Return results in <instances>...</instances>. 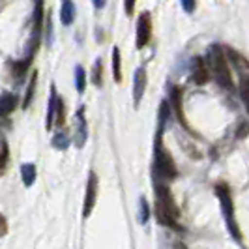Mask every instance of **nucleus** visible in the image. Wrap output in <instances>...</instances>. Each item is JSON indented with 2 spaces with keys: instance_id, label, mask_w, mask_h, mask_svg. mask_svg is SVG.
I'll use <instances>...</instances> for the list:
<instances>
[{
  "instance_id": "f257e3e1",
  "label": "nucleus",
  "mask_w": 249,
  "mask_h": 249,
  "mask_svg": "<svg viewBox=\"0 0 249 249\" xmlns=\"http://www.w3.org/2000/svg\"><path fill=\"white\" fill-rule=\"evenodd\" d=\"M156 217H158V223L163 227H169L173 231L180 229V223H178L180 210H178L175 197L165 182L156 184Z\"/></svg>"
},
{
  "instance_id": "f03ea898",
  "label": "nucleus",
  "mask_w": 249,
  "mask_h": 249,
  "mask_svg": "<svg viewBox=\"0 0 249 249\" xmlns=\"http://www.w3.org/2000/svg\"><path fill=\"white\" fill-rule=\"evenodd\" d=\"M154 173L160 176L161 182H169L175 180L178 176V169L175 165L173 156L167 152V148L161 144V131L156 137V148H154Z\"/></svg>"
},
{
  "instance_id": "7ed1b4c3",
  "label": "nucleus",
  "mask_w": 249,
  "mask_h": 249,
  "mask_svg": "<svg viewBox=\"0 0 249 249\" xmlns=\"http://www.w3.org/2000/svg\"><path fill=\"white\" fill-rule=\"evenodd\" d=\"M208 70L213 75V79L217 81V85L221 88H232V75H231V68L225 58L223 51L219 47H210L208 51Z\"/></svg>"
},
{
  "instance_id": "20e7f679",
  "label": "nucleus",
  "mask_w": 249,
  "mask_h": 249,
  "mask_svg": "<svg viewBox=\"0 0 249 249\" xmlns=\"http://www.w3.org/2000/svg\"><path fill=\"white\" fill-rule=\"evenodd\" d=\"M215 193L219 197V202H221V210H223V215L227 219V225L232 232L234 238H240V231H238L236 223H234V206H232V199H231V191L225 184H219L215 187Z\"/></svg>"
},
{
  "instance_id": "39448f33",
  "label": "nucleus",
  "mask_w": 249,
  "mask_h": 249,
  "mask_svg": "<svg viewBox=\"0 0 249 249\" xmlns=\"http://www.w3.org/2000/svg\"><path fill=\"white\" fill-rule=\"evenodd\" d=\"M96 199H98V176L96 173H88L87 193H85V202H83V217H88L92 213L96 206Z\"/></svg>"
},
{
  "instance_id": "423d86ee",
  "label": "nucleus",
  "mask_w": 249,
  "mask_h": 249,
  "mask_svg": "<svg viewBox=\"0 0 249 249\" xmlns=\"http://www.w3.org/2000/svg\"><path fill=\"white\" fill-rule=\"evenodd\" d=\"M150 37H152V17L148 12L141 13L137 21V49H144L150 43Z\"/></svg>"
},
{
  "instance_id": "0eeeda50",
  "label": "nucleus",
  "mask_w": 249,
  "mask_h": 249,
  "mask_svg": "<svg viewBox=\"0 0 249 249\" xmlns=\"http://www.w3.org/2000/svg\"><path fill=\"white\" fill-rule=\"evenodd\" d=\"M73 139H75V146H77V148H83L88 139V124H87V118H85V107H79V111L75 114Z\"/></svg>"
},
{
  "instance_id": "6e6552de",
  "label": "nucleus",
  "mask_w": 249,
  "mask_h": 249,
  "mask_svg": "<svg viewBox=\"0 0 249 249\" xmlns=\"http://www.w3.org/2000/svg\"><path fill=\"white\" fill-rule=\"evenodd\" d=\"M191 79L195 85H206L208 79H210V70H208V64L204 62L202 56H195L193 62H191Z\"/></svg>"
},
{
  "instance_id": "1a4fd4ad",
  "label": "nucleus",
  "mask_w": 249,
  "mask_h": 249,
  "mask_svg": "<svg viewBox=\"0 0 249 249\" xmlns=\"http://www.w3.org/2000/svg\"><path fill=\"white\" fill-rule=\"evenodd\" d=\"M146 85H148V79H146L144 68H137V71L133 75V103H135V107L141 105V100L144 96Z\"/></svg>"
},
{
  "instance_id": "9d476101",
  "label": "nucleus",
  "mask_w": 249,
  "mask_h": 249,
  "mask_svg": "<svg viewBox=\"0 0 249 249\" xmlns=\"http://www.w3.org/2000/svg\"><path fill=\"white\" fill-rule=\"evenodd\" d=\"M17 96L15 94H2L0 96V116H8L17 107Z\"/></svg>"
},
{
  "instance_id": "9b49d317",
  "label": "nucleus",
  "mask_w": 249,
  "mask_h": 249,
  "mask_svg": "<svg viewBox=\"0 0 249 249\" xmlns=\"http://www.w3.org/2000/svg\"><path fill=\"white\" fill-rule=\"evenodd\" d=\"M75 19V4L73 0H62V10H60V21L62 25H71Z\"/></svg>"
},
{
  "instance_id": "f8f14e48",
  "label": "nucleus",
  "mask_w": 249,
  "mask_h": 249,
  "mask_svg": "<svg viewBox=\"0 0 249 249\" xmlns=\"http://www.w3.org/2000/svg\"><path fill=\"white\" fill-rule=\"evenodd\" d=\"M21 178H23V184L26 187H30L36 182V165L34 163H25L21 167Z\"/></svg>"
},
{
  "instance_id": "ddd939ff",
  "label": "nucleus",
  "mask_w": 249,
  "mask_h": 249,
  "mask_svg": "<svg viewBox=\"0 0 249 249\" xmlns=\"http://www.w3.org/2000/svg\"><path fill=\"white\" fill-rule=\"evenodd\" d=\"M171 100H173V105H175L176 116L180 118L182 124L187 125L186 120H184V111H182V90H180V88H173V90H171Z\"/></svg>"
},
{
  "instance_id": "4468645a",
  "label": "nucleus",
  "mask_w": 249,
  "mask_h": 249,
  "mask_svg": "<svg viewBox=\"0 0 249 249\" xmlns=\"http://www.w3.org/2000/svg\"><path fill=\"white\" fill-rule=\"evenodd\" d=\"M112 77L116 83L122 81V66H120V51L118 47H112Z\"/></svg>"
},
{
  "instance_id": "2eb2a0df",
  "label": "nucleus",
  "mask_w": 249,
  "mask_h": 249,
  "mask_svg": "<svg viewBox=\"0 0 249 249\" xmlns=\"http://www.w3.org/2000/svg\"><path fill=\"white\" fill-rule=\"evenodd\" d=\"M30 60H32V56L23 58V60H15V62L12 64V75L13 77H23V75L28 71V68H30Z\"/></svg>"
},
{
  "instance_id": "dca6fc26",
  "label": "nucleus",
  "mask_w": 249,
  "mask_h": 249,
  "mask_svg": "<svg viewBox=\"0 0 249 249\" xmlns=\"http://www.w3.org/2000/svg\"><path fill=\"white\" fill-rule=\"evenodd\" d=\"M54 112H56V90L54 87H51V101H49V109H47V129L53 127L54 124Z\"/></svg>"
},
{
  "instance_id": "f3484780",
  "label": "nucleus",
  "mask_w": 249,
  "mask_h": 249,
  "mask_svg": "<svg viewBox=\"0 0 249 249\" xmlns=\"http://www.w3.org/2000/svg\"><path fill=\"white\" fill-rule=\"evenodd\" d=\"M66 122V105L60 96H56V112H54V124L56 127H62Z\"/></svg>"
},
{
  "instance_id": "a211bd4d",
  "label": "nucleus",
  "mask_w": 249,
  "mask_h": 249,
  "mask_svg": "<svg viewBox=\"0 0 249 249\" xmlns=\"http://www.w3.org/2000/svg\"><path fill=\"white\" fill-rule=\"evenodd\" d=\"M75 88H77L79 94H83L85 88H87V73H85L83 66H77L75 68Z\"/></svg>"
},
{
  "instance_id": "6ab92c4d",
  "label": "nucleus",
  "mask_w": 249,
  "mask_h": 249,
  "mask_svg": "<svg viewBox=\"0 0 249 249\" xmlns=\"http://www.w3.org/2000/svg\"><path fill=\"white\" fill-rule=\"evenodd\" d=\"M36 81H37V73L34 71L32 77H30V83H28V88H26V94H25V101H23V107H28L32 103V98H34V92H36Z\"/></svg>"
},
{
  "instance_id": "aec40b11",
  "label": "nucleus",
  "mask_w": 249,
  "mask_h": 249,
  "mask_svg": "<svg viewBox=\"0 0 249 249\" xmlns=\"http://www.w3.org/2000/svg\"><path fill=\"white\" fill-rule=\"evenodd\" d=\"M8 161H10L8 144H6V141H0V176L4 175V171H6V167H8Z\"/></svg>"
},
{
  "instance_id": "412c9836",
  "label": "nucleus",
  "mask_w": 249,
  "mask_h": 249,
  "mask_svg": "<svg viewBox=\"0 0 249 249\" xmlns=\"http://www.w3.org/2000/svg\"><path fill=\"white\" fill-rule=\"evenodd\" d=\"M53 146L58 150H66L70 146V137L66 131H56V135L53 137Z\"/></svg>"
},
{
  "instance_id": "4be33fe9",
  "label": "nucleus",
  "mask_w": 249,
  "mask_h": 249,
  "mask_svg": "<svg viewBox=\"0 0 249 249\" xmlns=\"http://www.w3.org/2000/svg\"><path fill=\"white\" fill-rule=\"evenodd\" d=\"M139 204H141L139 221L144 225L146 221H148V217H150V206H148V200H146V197H141V199H139Z\"/></svg>"
},
{
  "instance_id": "5701e85b",
  "label": "nucleus",
  "mask_w": 249,
  "mask_h": 249,
  "mask_svg": "<svg viewBox=\"0 0 249 249\" xmlns=\"http://www.w3.org/2000/svg\"><path fill=\"white\" fill-rule=\"evenodd\" d=\"M240 96H242V101H244V105L249 112V77L244 79L242 85H240Z\"/></svg>"
},
{
  "instance_id": "b1692460",
  "label": "nucleus",
  "mask_w": 249,
  "mask_h": 249,
  "mask_svg": "<svg viewBox=\"0 0 249 249\" xmlns=\"http://www.w3.org/2000/svg\"><path fill=\"white\" fill-rule=\"evenodd\" d=\"M101 58H98L96 60V64H94V73H92V83L96 85V87H101V83H103V79H101Z\"/></svg>"
},
{
  "instance_id": "393cba45",
  "label": "nucleus",
  "mask_w": 249,
  "mask_h": 249,
  "mask_svg": "<svg viewBox=\"0 0 249 249\" xmlns=\"http://www.w3.org/2000/svg\"><path fill=\"white\" fill-rule=\"evenodd\" d=\"M195 4H197L195 0H182V8H184L187 13L195 12Z\"/></svg>"
},
{
  "instance_id": "a878e982",
  "label": "nucleus",
  "mask_w": 249,
  "mask_h": 249,
  "mask_svg": "<svg viewBox=\"0 0 249 249\" xmlns=\"http://www.w3.org/2000/svg\"><path fill=\"white\" fill-rule=\"evenodd\" d=\"M8 234V221H6V217L0 213V238L6 236Z\"/></svg>"
},
{
  "instance_id": "bb28decb",
  "label": "nucleus",
  "mask_w": 249,
  "mask_h": 249,
  "mask_svg": "<svg viewBox=\"0 0 249 249\" xmlns=\"http://www.w3.org/2000/svg\"><path fill=\"white\" fill-rule=\"evenodd\" d=\"M124 8L127 15H133V8H135V0H125L124 2Z\"/></svg>"
},
{
  "instance_id": "cd10ccee",
  "label": "nucleus",
  "mask_w": 249,
  "mask_h": 249,
  "mask_svg": "<svg viewBox=\"0 0 249 249\" xmlns=\"http://www.w3.org/2000/svg\"><path fill=\"white\" fill-rule=\"evenodd\" d=\"M92 2H94V6H96L98 10H101V8L105 6V0H92Z\"/></svg>"
}]
</instances>
